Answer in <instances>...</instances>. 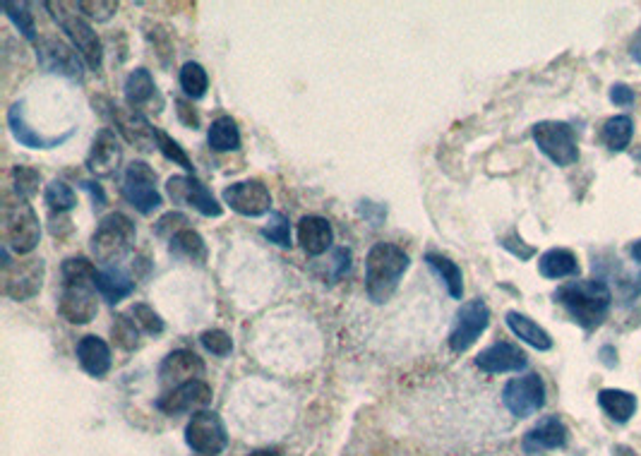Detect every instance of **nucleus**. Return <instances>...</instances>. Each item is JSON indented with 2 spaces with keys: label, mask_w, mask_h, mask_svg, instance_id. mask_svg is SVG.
Returning a JSON list of instances; mask_svg holds the SVG:
<instances>
[{
  "label": "nucleus",
  "mask_w": 641,
  "mask_h": 456,
  "mask_svg": "<svg viewBox=\"0 0 641 456\" xmlns=\"http://www.w3.org/2000/svg\"><path fill=\"white\" fill-rule=\"evenodd\" d=\"M97 267L87 257H68L61 264V296L58 315L70 324H89L97 317Z\"/></svg>",
  "instance_id": "obj_1"
},
{
  "label": "nucleus",
  "mask_w": 641,
  "mask_h": 456,
  "mask_svg": "<svg viewBox=\"0 0 641 456\" xmlns=\"http://www.w3.org/2000/svg\"><path fill=\"white\" fill-rule=\"evenodd\" d=\"M411 257L394 243H375L365 257V293L375 305H385L409 272Z\"/></svg>",
  "instance_id": "obj_2"
},
{
  "label": "nucleus",
  "mask_w": 641,
  "mask_h": 456,
  "mask_svg": "<svg viewBox=\"0 0 641 456\" xmlns=\"http://www.w3.org/2000/svg\"><path fill=\"white\" fill-rule=\"evenodd\" d=\"M555 300L574 317V322L591 332V329L601 327L608 317L613 293L601 279H581L557 288Z\"/></svg>",
  "instance_id": "obj_3"
},
{
  "label": "nucleus",
  "mask_w": 641,
  "mask_h": 456,
  "mask_svg": "<svg viewBox=\"0 0 641 456\" xmlns=\"http://www.w3.org/2000/svg\"><path fill=\"white\" fill-rule=\"evenodd\" d=\"M3 233L5 248L15 255H29L37 250L41 240L39 216L27 197H20L17 192L3 195Z\"/></svg>",
  "instance_id": "obj_4"
},
{
  "label": "nucleus",
  "mask_w": 641,
  "mask_h": 456,
  "mask_svg": "<svg viewBox=\"0 0 641 456\" xmlns=\"http://www.w3.org/2000/svg\"><path fill=\"white\" fill-rule=\"evenodd\" d=\"M44 8L51 12L53 20L63 29L65 36L73 41V48L80 53L89 70L99 72L104 65V46H101L99 34L94 32L92 22L77 10L75 3H44Z\"/></svg>",
  "instance_id": "obj_5"
},
{
  "label": "nucleus",
  "mask_w": 641,
  "mask_h": 456,
  "mask_svg": "<svg viewBox=\"0 0 641 456\" xmlns=\"http://www.w3.org/2000/svg\"><path fill=\"white\" fill-rule=\"evenodd\" d=\"M137 238V228L130 216L123 212H113L99 221L97 231L92 233V255L94 260L111 267V264L121 262L130 250H133Z\"/></svg>",
  "instance_id": "obj_6"
},
{
  "label": "nucleus",
  "mask_w": 641,
  "mask_h": 456,
  "mask_svg": "<svg viewBox=\"0 0 641 456\" xmlns=\"http://www.w3.org/2000/svg\"><path fill=\"white\" fill-rule=\"evenodd\" d=\"M0 281H3V293L10 300H32L39 296L41 288H44V276H46V264L41 257H27V260H13L10 257V250L0 248Z\"/></svg>",
  "instance_id": "obj_7"
},
{
  "label": "nucleus",
  "mask_w": 641,
  "mask_h": 456,
  "mask_svg": "<svg viewBox=\"0 0 641 456\" xmlns=\"http://www.w3.org/2000/svg\"><path fill=\"white\" fill-rule=\"evenodd\" d=\"M121 192L125 202L135 207L142 216L154 214L164 204V197L159 192L157 171L147 161H133L125 168Z\"/></svg>",
  "instance_id": "obj_8"
},
{
  "label": "nucleus",
  "mask_w": 641,
  "mask_h": 456,
  "mask_svg": "<svg viewBox=\"0 0 641 456\" xmlns=\"http://www.w3.org/2000/svg\"><path fill=\"white\" fill-rule=\"evenodd\" d=\"M533 142L555 166L565 168L579 161L577 135L562 120H541L533 125Z\"/></svg>",
  "instance_id": "obj_9"
},
{
  "label": "nucleus",
  "mask_w": 641,
  "mask_h": 456,
  "mask_svg": "<svg viewBox=\"0 0 641 456\" xmlns=\"http://www.w3.org/2000/svg\"><path fill=\"white\" fill-rule=\"evenodd\" d=\"M185 444L200 456H219L229 447V432L219 413L197 411L185 425Z\"/></svg>",
  "instance_id": "obj_10"
},
{
  "label": "nucleus",
  "mask_w": 641,
  "mask_h": 456,
  "mask_svg": "<svg viewBox=\"0 0 641 456\" xmlns=\"http://www.w3.org/2000/svg\"><path fill=\"white\" fill-rule=\"evenodd\" d=\"M97 101L104 104V108H99L101 116H106L116 125L118 135H121L125 142L135 144L140 152H152V149L157 147V128H154L140 111H133V108L128 106H116L111 99Z\"/></svg>",
  "instance_id": "obj_11"
},
{
  "label": "nucleus",
  "mask_w": 641,
  "mask_h": 456,
  "mask_svg": "<svg viewBox=\"0 0 641 456\" xmlns=\"http://www.w3.org/2000/svg\"><path fill=\"white\" fill-rule=\"evenodd\" d=\"M39 65L51 75H61L70 82L85 80V60L73 46L65 44L58 36H41L37 41Z\"/></svg>",
  "instance_id": "obj_12"
},
{
  "label": "nucleus",
  "mask_w": 641,
  "mask_h": 456,
  "mask_svg": "<svg viewBox=\"0 0 641 456\" xmlns=\"http://www.w3.org/2000/svg\"><path fill=\"white\" fill-rule=\"evenodd\" d=\"M502 404L512 416L529 418L545 406V382L538 372L514 377L502 389Z\"/></svg>",
  "instance_id": "obj_13"
},
{
  "label": "nucleus",
  "mask_w": 641,
  "mask_h": 456,
  "mask_svg": "<svg viewBox=\"0 0 641 456\" xmlns=\"http://www.w3.org/2000/svg\"><path fill=\"white\" fill-rule=\"evenodd\" d=\"M490 324V308L483 298H473L464 303L457 312L452 332H449V348L454 353H466L481 339V334Z\"/></svg>",
  "instance_id": "obj_14"
},
{
  "label": "nucleus",
  "mask_w": 641,
  "mask_h": 456,
  "mask_svg": "<svg viewBox=\"0 0 641 456\" xmlns=\"http://www.w3.org/2000/svg\"><path fill=\"white\" fill-rule=\"evenodd\" d=\"M166 195L171 197L173 204H188V207H193L202 216H209V219H217V216L224 214V207H221L217 197L195 176H171L166 180Z\"/></svg>",
  "instance_id": "obj_15"
},
{
  "label": "nucleus",
  "mask_w": 641,
  "mask_h": 456,
  "mask_svg": "<svg viewBox=\"0 0 641 456\" xmlns=\"http://www.w3.org/2000/svg\"><path fill=\"white\" fill-rule=\"evenodd\" d=\"M209 404H212V387L205 380H193L169 389L164 396H159L154 406L164 416H183V413L205 411Z\"/></svg>",
  "instance_id": "obj_16"
},
{
  "label": "nucleus",
  "mask_w": 641,
  "mask_h": 456,
  "mask_svg": "<svg viewBox=\"0 0 641 456\" xmlns=\"http://www.w3.org/2000/svg\"><path fill=\"white\" fill-rule=\"evenodd\" d=\"M224 204L241 216H262L272 209V192L262 180H241L224 190Z\"/></svg>",
  "instance_id": "obj_17"
},
{
  "label": "nucleus",
  "mask_w": 641,
  "mask_h": 456,
  "mask_svg": "<svg viewBox=\"0 0 641 456\" xmlns=\"http://www.w3.org/2000/svg\"><path fill=\"white\" fill-rule=\"evenodd\" d=\"M123 161V147L121 140L116 137V132L111 128H101L97 135H94L92 147H89V154L85 159V166L89 173L97 178H111L116 176L118 168H121Z\"/></svg>",
  "instance_id": "obj_18"
},
{
  "label": "nucleus",
  "mask_w": 641,
  "mask_h": 456,
  "mask_svg": "<svg viewBox=\"0 0 641 456\" xmlns=\"http://www.w3.org/2000/svg\"><path fill=\"white\" fill-rule=\"evenodd\" d=\"M202 375H205V360L197 356V353L188 351V348L171 351L159 365V382L161 387L166 389L181 387L185 382L200 380Z\"/></svg>",
  "instance_id": "obj_19"
},
{
  "label": "nucleus",
  "mask_w": 641,
  "mask_h": 456,
  "mask_svg": "<svg viewBox=\"0 0 641 456\" xmlns=\"http://www.w3.org/2000/svg\"><path fill=\"white\" fill-rule=\"evenodd\" d=\"M8 128H10V132H13L15 140L20 142L22 147H29V149H56V147H61L63 142H68L70 137L75 135V128H70L68 132H63V135H53V137L39 135V132L27 123L25 101H17V104L10 106Z\"/></svg>",
  "instance_id": "obj_20"
},
{
  "label": "nucleus",
  "mask_w": 641,
  "mask_h": 456,
  "mask_svg": "<svg viewBox=\"0 0 641 456\" xmlns=\"http://www.w3.org/2000/svg\"><path fill=\"white\" fill-rule=\"evenodd\" d=\"M529 365V358L519 346L509 341H497V344L483 348L476 356V368L488 372V375H505V372H521Z\"/></svg>",
  "instance_id": "obj_21"
},
{
  "label": "nucleus",
  "mask_w": 641,
  "mask_h": 456,
  "mask_svg": "<svg viewBox=\"0 0 641 456\" xmlns=\"http://www.w3.org/2000/svg\"><path fill=\"white\" fill-rule=\"evenodd\" d=\"M567 444V425L557 416H545L526 432L521 440L524 454H541L550 449H562Z\"/></svg>",
  "instance_id": "obj_22"
},
{
  "label": "nucleus",
  "mask_w": 641,
  "mask_h": 456,
  "mask_svg": "<svg viewBox=\"0 0 641 456\" xmlns=\"http://www.w3.org/2000/svg\"><path fill=\"white\" fill-rule=\"evenodd\" d=\"M298 243L310 257H320L332 248L334 228L325 216L308 214L298 221Z\"/></svg>",
  "instance_id": "obj_23"
},
{
  "label": "nucleus",
  "mask_w": 641,
  "mask_h": 456,
  "mask_svg": "<svg viewBox=\"0 0 641 456\" xmlns=\"http://www.w3.org/2000/svg\"><path fill=\"white\" fill-rule=\"evenodd\" d=\"M77 363H80V368L85 370L89 377H97V380L99 377H106L113 365L109 344L94 334L82 336V339L77 341Z\"/></svg>",
  "instance_id": "obj_24"
},
{
  "label": "nucleus",
  "mask_w": 641,
  "mask_h": 456,
  "mask_svg": "<svg viewBox=\"0 0 641 456\" xmlns=\"http://www.w3.org/2000/svg\"><path fill=\"white\" fill-rule=\"evenodd\" d=\"M94 284H97L99 296L111 305L121 303V300L133 296L135 291V279L125 272L123 267H118V264L97 269V279H94Z\"/></svg>",
  "instance_id": "obj_25"
},
{
  "label": "nucleus",
  "mask_w": 641,
  "mask_h": 456,
  "mask_svg": "<svg viewBox=\"0 0 641 456\" xmlns=\"http://www.w3.org/2000/svg\"><path fill=\"white\" fill-rule=\"evenodd\" d=\"M123 89H125L123 92L125 104H128V108H133V111L142 113V108L152 106L154 99L161 101L157 82H154L152 72H149L147 68H135L133 72H130Z\"/></svg>",
  "instance_id": "obj_26"
},
{
  "label": "nucleus",
  "mask_w": 641,
  "mask_h": 456,
  "mask_svg": "<svg viewBox=\"0 0 641 456\" xmlns=\"http://www.w3.org/2000/svg\"><path fill=\"white\" fill-rule=\"evenodd\" d=\"M505 322L517 339L529 344L531 348H536V351H550V348H553V336L545 332L541 324L533 322L529 315H524V312L509 310L505 315Z\"/></svg>",
  "instance_id": "obj_27"
},
{
  "label": "nucleus",
  "mask_w": 641,
  "mask_h": 456,
  "mask_svg": "<svg viewBox=\"0 0 641 456\" xmlns=\"http://www.w3.org/2000/svg\"><path fill=\"white\" fill-rule=\"evenodd\" d=\"M579 260L572 250L567 248H553L543 252L538 260V272L545 279H567V276L579 274Z\"/></svg>",
  "instance_id": "obj_28"
},
{
  "label": "nucleus",
  "mask_w": 641,
  "mask_h": 456,
  "mask_svg": "<svg viewBox=\"0 0 641 456\" xmlns=\"http://www.w3.org/2000/svg\"><path fill=\"white\" fill-rule=\"evenodd\" d=\"M598 406L615 423H627L637 413V396L625 389H601L598 392Z\"/></svg>",
  "instance_id": "obj_29"
},
{
  "label": "nucleus",
  "mask_w": 641,
  "mask_h": 456,
  "mask_svg": "<svg viewBox=\"0 0 641 456\" xmlns=\"http://www.w3.org/2000/svg\"><path fill=\"white\" fill-rule=\"evenodd\" d=\"M425 264L440 276L449 296L461 300V296H464V274H461L459 264L449 260L447 255H440V252H425Z\"/></svg>",
  "instance_id": "obj_30"
},
{
  "label": "nucleus",
  "mask_w": 641,
  "mask_h": 456,
  "mask_svg": "<svg viewBox=\"0 0 641 456\" xmlns=\"http://www.w3.org/2000/svg\"><path fill=\"white\" fill-rule=\"evenodd\" d=\"M169 252L173 257L185 262H195V264H205L207 262V243L195 228H185V231L178 233L169 240Z\"/></svg>",
  "instance_id": "obj_31"
},
{
  "label": "nucleus",
  "mask_w": 641,
  "mask_h": 456,
  "mask_svg": "<svg viewBox=\"0 0 641 456\" xmlns=\"http://www.w3.org/2000/svg\"><path fill=\"white\" fill-rule=\"evenodd\" d=\"M207 142L214 152H238L241 149V130L231 116H219L212 120L207 132Z\"/></svg>",
  "instance_id": "obj_32"
},
{
  "label": "nucleus",
  "mask_w": 641,
  "mask_h": 456,
  "mask_svg": "<svg viewBox=\"0 0 641 456\" xmlns=\"http://www.w3.org/2000/svg\"><path fill=\"white\" fill-rule=\"evenodd\" d=\"M634 137V120L629 116H613L605 120L601 130V140L610 152H625Z\"/></svg>",
  "instance_id": "obj_33"
},
{
  "label": "nucleus",
  "mask_w": 641,
  "mask_h": 456,
  "mask_svg": "<svg viewBox=\"0 0 641 456\" xmlns=\"http://www.w3.org/2000/svg\"><path fill=\"white\" fill-rule=\"evenodd\" d=\"M178 82H181L183 94L188 96L190 101L202 99V96H205L207 89H209L207 70L202 68L200 63H195V60H188V63H183L181 75H178Z\"/></svg>",
  "instance_id": "obj_34"
},
{
  "label": "nucleus",
  "mask_w": 641,
  "mask_h": 456,
  "mask_svg": "<svg viewBox=\"0 0 641 456\" xmlns=\"http://www.w3.org/2000/svg\"><path fill=\"white\" fill-rule=\"evenodd\" d=\"M0 10L8 15V20L20 29V34L25 36L27 41H34L37 44V24H34V12L29 3H13V0H3L0 3Z\"/></svg>",
  "instance_id": "obj_35"
},
{
  "label": "nucleus",
  "mask_w": 641,
  "mask_h": 456,
  "mask_svg": "<svg viewBox=\"0 0 641 456\" xmlns=\"http://www.w3.org/2000/svg\"><path fill=\"white\" fill-rule=\"evenodd\" d=\"M140 334V327H137V322L133 320L130 312H121V315L113 317L111 336L118 348H123V351H135V348H140Z\"/></svg>",
  "instance_id": "obj_36"
},
{
  "label": "nucleus",
  "mask_w": 641,
  "mask_h": 456,
  "mask_svg": "<svg viewBox=\"0 0 641 456\" xmlns=\"http://www.w3.org/2000/svg\"><path fill=\"white\" fill-rule=\"evenodd\" d=\"M44 202H46V207L51 209V212L68 214L70 209L77 207V195H75V190L70 188L68 183H63V180L56 178V180H51L49 185H46Z\"/></svg>",
  "instance_id": "obj_37"
},
{
  "label": "nucleus",
  "mask_w": 641,
  "mask_h": 456,
  "mask_svg": "<svg viewBox=\"0 0 641 456\" xmlns=\"http://www.w3.org/2000/svg\"><path fill=\"white\" fill-rule=\"evenodd\" d=\"M157 149L161 154H164V159L173 161L176 166H181L188 176H195V166H193V159H190L188 154H185V149L173 140L171 135H166L164 130H157Z\"/></svg>",
  "instance_id": "obj_38"
},
{
  "label": "nucleus",
  "mask_w": 641,
  "mask_h": 456,
  "mask_svg": "<svg viewBox=\"0 0 641 456\" xmlns=\"http://www.w3.org/2000/svg\"><path fill=\"white\" fill-rule=\"evenodd\" d=\"M130 315H133V320L137 322V327H140L142 334H147V336L164 334L166 324H164V320H161L159 312L152 308V305L135 303L133 308H130Z\"/></svg>",
  "instance_id": "obj_39"
},
{
  "label": "nucleus",
  "mask_w": 641,
  "mask_h": 456,
  "mask_svg": "<svg viewBox=\"0 0 641 456\" xmlns=\"http://www.w3.org/2000/svg\"><path fill=\"white\" fill-rule=\"evenodd\" d=\"M10 178H13V192H17L20 197H27V200H32V197L39 192L41 173L37 171V168L15 166L13 171H10Z\"/></svg>",
  "instance_id": "obj_40"
},
{
  "label": "nucleus",
  "mask_w": 641,
  "mask_h": 456,
  "mask_svg": "<svg viewBox=\"0 0 641 456\" xmlns=\"http://www.w3.org/2000/svg\"><path fill=\"white\" fill-rule=\"evenodd\" d=\"M262 238H267L269 243H277L279 248H291V224L289 216L281 212H272V224L262 228Z\"/></svg>",
  "instance_id": "obj_41"
},
{
  "label": "nucleus",
  "mask_w": 641,
  "mask_h": 456,
  "mask_svg": "<svg viewBox=\"0 0 641 456\" xmlns=\"http://www.w3.org/2000/svg\"><path fill=\"white\" fill-rule=\"evenodd\" d=\"M75 5L89 22H109L118 12L116 0H97V3H94V0H80V3Z\"/></svg>",
  "instance_id": "obj_42"
},
{
  "label": "nucleus",
  "mask_w": 641,
  "mask_h": 456,
  "mask_svg": "<svg viewBox=\"0 0 641 456\" xmlns=\"http://www.w3.org/2000/svg\"><path fill=\"white\" fill-rule=\"evenodd\" d=\"M200 344L205 346V351L212 353L217 358L231 356L233 351V339L224 329H207V332L200 334Z\"/></svg>",
  "instance_id": "obj_43"
},
{
  "label": "nucleus",
  "mask_w": 641,
  "mask_h": 456,
  "mask_svg": "<svg viewBox=\"0 0 641 456\" xmlns=\"http://www.w3.org/2000/svg\"><path fill=\"white\" fill-rule=\"evenodd\" d=\"M188 224H190V219L183 212H169V214L161 216L157 224H154V233H157L159 238L171 240L173 236H178V233L185 231V228H190Z\"/></svg>",
  "instance_id": "obj_44"
},
{
  "label": "nucleus",
  "mask_w": 641,
  "mask_h": 456,
  "mask_svg": "<svg viewBox=\"0 0 641 456\" xmlns=\"http://www.w3.org/2000/svg\"><path fill=\"white\" fill-rule=\"evenodd\" d=\"M176 116H178V120H181V123L185 125V128H190V130L200 128V113L195 111L193 101L176 99Z\"/></svg>",
  "instance_id": "obj_45"
},
{
  "label": "nucleus",
  "mask_w": 641,
  "mask_h": 456,
  "mask_svg": "<svg viewBox=\"0 0 641 456\" xmlns=\"http://www.w3.org/2000/svg\"><path fill=\"white\" fill-rule=\"evenodd\" d=\"M500 245L505 250L512 252L514 257H519V260H529V257L536 255V250H533L531 245H524V240H521L517 233H509V236L500 240Z\"/></svg>",
  "instance_id": "obj_46"
},
{
  "label": "nucleus",
  "mask_w": 641,
  "mask_h": 456,
  "mask_svg": "<svg viewBox=\"0 0 641 456\" xmlns=\"http://www.w3.org/2000/svg\"><path fill=\"white\" fill-rule=\"evenodd\" d=\"M358 212H361L363 219L370 221L373 226H382V221L387 219V207L375 202H361L358 204Z\"/></svg>",
  "instance_id": "obj_47"
},
{
  "label": "nucleus",
  "mask_w": 641,
  "mask_h": 456,
  "mask_svg": "<svg viewBox=\"0 0 641 456\" xmlns=\"http://www.w3.org/2000/svg\"><path fill=\"white\" fill-rule=\"evenodd\" d=\"M82 190L89 192V197H92V204H94V212H101V209L106 207V202H109V197H106V192L97 180H80Z\"/></svg>",
  "instance_id": "obj_48"
},
{
  "label": "nucleus",
  "mask_w": 641,
  "mask_h": 456,
  "mask_svg": "<svg viewBox=\"0 0 641 456\" xmlns=\"http://www.w3.org/2000/svg\"><path fill=\"white\" fill-rule=\"evenodd\" d=\"M634 99H637V96H634V89L627 87V84H613V87H610V101H613L615 106L620 108L632 106Z\"/></svg>",
  "instance_id": "obj_49"
},
{
  "label": "nucleus",
  "mask_w": 641,
  "mask_h": 456,
  "mask_svg": "<svg viewBox=\"0 0 641 456\" xmlns=\"http://www.w3.org/2000/svg\"><path fill=\"white\" fill-rule=\"evenodd\" d=\"M70 231H73V224H70L68 216L51 212V233H53V236L65 238Z\"/></svg>",
  "instance_id": "obj_50"
},
{
  "label": "nucleus",
  "mask_w": 641,
  "mask_h": 456,
  "mask_svg": "<svg viewBox=\"0 0 641 456\" xmlns=\"http://www.w3.org/2000/svg\"><path fill=\"white\" fill-rule=\"evenodd\" d=\"M629 56H632L634 63L641 65V29L637 32V36L632 39V46H629Z\"/></svg>",
  "instance_id": "obj_51"
},
{
  "label": "nucleus",
  "mask_w": 641,
  "mask_h": 456,
  "mask_svg": "<svg viewBox=\"0 0 641 456\" xmlns=\"http://www.w3.org/2000/svg\"><path fill=\"white\" fill-rule=\"evenodd\" d=\"M601 356H608V358H605V365H608V368H615V360H613V356H615V348L605 346L603 351H601Z\"/></svg>",
  "instance_id": "obj_52"
},
{
  "label": "nucleus",
  "mask_w": 641,
  "mask_h": 456,
  "mask_svg": "<svg viewBox=\"0 0 641 456\" xmlns=\"http://www.w3.org/2000/svg\"><path fill=\"white\" fill-rule=\"evenodd\" d=\"M248 456H284L279 452V449H255V452H250Z\"/></svg>",
  "instance_id": "obj_53"
},
{
  "label": "nucleus",
  "mask_w": 641,
  "mask_h": 456,
  "mask_svg": "<svg viewBox=\"0 0 641 456\" xmlns=\"http://www.w3.org/2000/svg\"><path fill=\"white\" fill-rule=\"evenodd\" d=\"M632 257H634V260H637V262L641 264V238L637 240V243H634V245H632Z\"/></svg>",
  "instance_id": "obj_54"
}]
</instances>
